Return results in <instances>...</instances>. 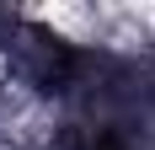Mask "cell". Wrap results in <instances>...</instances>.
<instances>
[{
	"mask_svg": "<svg viewBox=\"0 0 155 150\" xmlns=\"http://www.w3.org/2000/svg\"><path fill=\"white\" fill-rule=\"evenodd\" d=\"M70 150H134V145H128V139L118 134V129H107V123H96V129H86V134H80V139H75Z\"/></svg>",
	"mask_w": 155,
	"mask_h": 150,
	"instance_id": "6da1fadb",
	"label": "cell"
}]
</instances>
